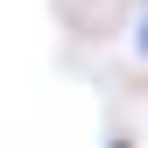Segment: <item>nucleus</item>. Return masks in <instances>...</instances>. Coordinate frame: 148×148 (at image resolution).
I'll use <instances>...</instances> for the list:
<instances>
[{
  "label": "nucleus",
  "mask_w": 148,
  "mask_h": 148,
  "mask_svg": "<svg viewBox=\"0 0 148 148\" xmlns=\"http://www.w3.org/2000/svg\"><path fill=\"white\" fill-rule=\"evenodd\" d=\"M134 49L148 57V0H141V14H134Z\"/></svg>",
  "instance_id": "obj_1"
},
{
  "label": "nucleus",
  "mask_w": 148,
  "mask_h": 148,
  "mask_svg": "<svg viewBox=\"0 0 148 148\" xmlns=\"http://www.w3.org/2000/svg\"><path fill=\"white\" fill-rule=\"evenodd\" d=\"M106 148H134V141H127V134H120V141H106Z\"/></svg>",
  "instance_id": "obj_2"
}]
</instances>
